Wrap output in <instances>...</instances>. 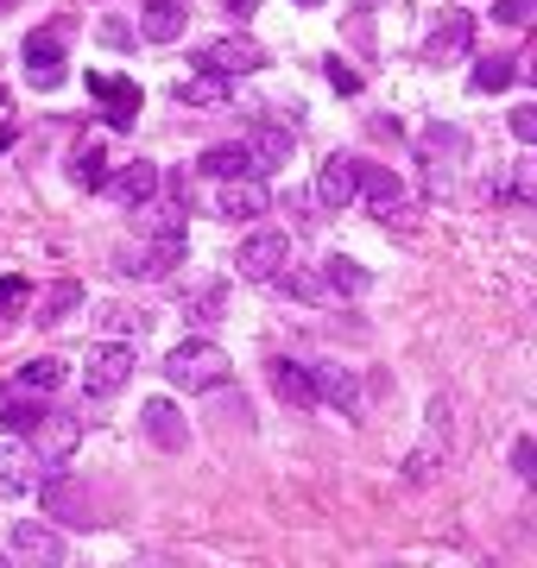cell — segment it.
I'll return each mask as SVG.
<instances>
[{"label":"cell","mask_w":537,"mask_h":568,"mask_svg":"<svg viewBox=\"0 0 537 568\" xmlns=\"http://www.w3.org/2000/svg\"><path fill=\"white\" fill-rule=\"evenodd\" d=\"M165 379L178 391H222L234 379V361L215 348V341H183L165 354Z\"/></svg>","instance_id":"6da1fadb"},{"label":"cell","mask_w":537,"mask_h":568,"mask_svg":"<svg viewBox=\"0 0 537 568\" xmlns=\"http://www.w3.org/2000/svg\"><path fill=\"white\" fill-rule=\"evenodd\" d=\"M355 171H360V196H367V208L380 215L385 228H392V221L405 228V221H411V203H405V183H399V171H392V164H367V158H355Z\"/></svg>","instance_id":"7a4b0ae2"},{"label":"cell","mask_w":537,"mask_h":568,"mask_svg":"<svg viewBox=\"0 0 537 568\" xmlns=\"http://www.w3.org/2000/svg\"><path fill=\"white\" fill-rule=\"evenodd\" d=\"M133 366H139V354H133L127 341L89 348V366H82V398H114V391L133 379Z\"/></svg>","instance_id":"3957f363"},{"label":"cell","mask_w":537,"mask_h":568,"mask_svg":"<svg viewBox=\"0 0 537 568\" xmlns=\"http://www.w3.org/2000/svg\"><path fill=\"white\" fill-rule=\"evenodd\" d=\"M77 442H82V423H77V417L45 411L38 423H32V462H38V467H64L70 455H77Z\"/></svg>","instance_id":"277c9868"},{"label":"cell","mask_w":537,"mask_h":568,"mask_svg":"<svg viewBox=\"0 0 537 568\" xmlns=\"http://www.w3.org/2000/svg\"><path fill=\"white\" fill-rule=\"evenodd\" d=\"M234 265H240V279L272 284L284 265H291V240H284L279 228H259L254 240H240V259H234Z\"/></svg>","instance_id":"5b68a950"},{"label":"cell","mask_w":537,"mask_h":568,"mask_svg":"<svg viewBox=\"0 0 537 568\" xmlns=\"http://www.w3.org/2000/svg\"><path fill=\"white\" fill-rule=\"evenodd\" d=\"M183 253H190V234H158L153 247H139V253H121V272H127V279H165V272H171V265H183Z\"/></svg>","instance_id":"8992f818"},{"label":"cell","mask_w":537,"mask_h":568,"mask_svg":"<svg viewBox=\"0 0 537 568\" xmlns=\"http://www.w3.org/2000/svg\"><path fill=\"white\" fill-rule=\"evenodd\" d=\"M259 64H266V52L254 38H215L197 52V70H215V77H254Z\"/></svg>","instance_id":"52a82bcc"},{"label":"cell","mask_w":537,"mask_h":568,"mask_svg":"<svg viewBox=\"0 0 537 568\" xmlns=\"http://www.w3.org/2000/svg\"><path fill=\"white\" fill-rule=\"evenodd\" d=\"M165 190V178H158L153 158H133V164H121V171H108V196L121 208H146Z\"/></svg>","instance_id":"ba28073f"},{"label":"cell","mask_w":537,"mask_h":568,"mask_svg":"<svg viewBox=\"0 0 537 568\" xmlns=\"http://www.w3.org/2000/svg\"><path fill=\"white\" fill-rule=\"evenodd\" d=\"M38 505L52 518H64V524H89V492H82L64 467H52V474L38 480Z\"/></svg>","instance_id":"9c48e42d"},{"label":"cell","mask_w":537,"mask_h":568,"mask_svg":"<svg viewBox=\"0 0 537 568\" xmlns=\"http://www.w3.org/2000/svg\"><path fill=\"white\" fill-rule=\"evenodd\" d=\"M360 196V171H355V158L348 152H335L323 171H316V203L329 208V215H342V208Z\"/></svg>","instance_id":"30bf717a"},{"label":"cell","mask_w":537,"mask_h":568,"mask_svg":"<svg viewBox=\"0 0 537 568\" xmlns=\"http://www.w3.org/2000/svg\"><path fill=\"white\" fill-rule=\"evenodd\" d=\"M417 146H424V164H430V190H449V171H456V158L468 152V133L461 127H430Z\"/></svg>","instance_id":"8fae6325"},{"label":"cell","mask_w":537,"mask_h":568,"mask_svg":"<svg viewBox=\"0 0 537 568\" xmlns=\"http://www.w3.org/2000/svg\"><path fill=\"white\" fill-rule=\"evenodd\" d=\"M64 77H70V70H64V45H57V32H32V38H26V82H32V89H57Z\"/></svg>","instance_id":"7c38bea8"},{"label":"cell","mask_w":537,"mask_h":568,"mask_svg":"<svg viewBox=\"0 0 537 568\" xmlns=\"http://www.w3.org/2000/svg\"><path fill=\"white\" fill-rule=\"evenodd\" d=\"M468 45H474V13L449 7V13L436 20V32L424 38V57H430V64H443V57H461Z\"/></svg>","instance_id":"4fadbf2b"},{"label":"cell","mask_w":537,"mask_h":568,"mask_svg":"<svg viewBox=\"0 0 537 568\" xmlns=\"http://www.w3.org/2000/svg\"><path fill=\"white\" fill-rule=\"evenodd\" d=\"M89 95L102 102L108 127H133V114H139V82H127V77H89Z\"/></svg>","instance_id":"5bb4252c"},{"label":"cell","mask_w":537,"mask_h":568,"mask_svg":"<svg viewBox=\"0 0 537 568\" xmlns=\"http://www.w3.org/2000/svg\"><path fill=\"white\" fill-rule=\"evenodd\" d=\"M183 26H190V0H146V7H139V32H146L153 45H178Z\"/></svg>","instance_id":"9a60e30c"},{"label":"cell","mask_w":537,"mask_h":568,"mask_svg":"<svg viewBox=\"0 0 537 568\" xmlns=\"http://www.w3.org/2000/svg\"><path fill=\"white\" fill-rule=\"evenodd\" d=\"M139 423H146V436H153L158 448H171V455L190 442V423L178 417V405H171V398H153V405L139 411Z\"/></svg>","instance_id":"2e32d148"},{"label":"cell","mask_w":537,"mask_h":568,"mask_svg":"<svg viewBox=\"0 0 537 568\" xmlns=\"http://www.w3.org/2000/svg\"><path fill=\"white\" fill-rule=\"evenodd\" d=\"M247 152H254V171H279L284 158H291V127L284 121H259L247 133Z\"/></svg>","instance_id":"e0dca14e"},{"label":"cell","mask_w":537,"mask_h":568,"mask_svg":"<svg viewBox=\"0 0 537 568\" xmlns=\"http://www.w3.org/2000/svg\"><path fill=\"white\" fill-rule=\"evenodd\" d=\"M272 391H279L291 411H310V405H316V373L298 366V361H272Z\"/></svg>","instance_id":"ac0fdd59"},{"label":"cell","mask_w":537,"mask_h":568,"mask_svg":"<svg viewBox=\"0 0 537 568\" xmlns=\"http://www.w3.org/2000/svg\"><path fill=\"white\" fill-rule=\"evenodd\" d=\"M266 203H272V196H266V183H259L254 171H247V178H228V190H222V215H228V221H254V215H266Z\"/></svg>","instance_id":"d6986e66"},{"label":"cell","mask_w":537,"mask_h":568,"mask_svg":"<svg viewBox=\"0 0 537 568\" xmlns=\"http://www.w3.org/2000/svg\"><path fill=\"white\" fill-rule=\"evenodd\" d=\"M13 556H26V563H64V537L45 531V524H32V518H20L13 524Z\"/></svg>","instance_id":"ffe728a7"},{"label":"cell","mask_w":537,"mask_h":568,"mask_svg":"<svg viewBox=\"0 0 537 568\" xmlns=\"http://www.w3.org/2000/svg\"><path fill=\"white\" fill-rule=\"evenodd\" d=\"M316 398H329V405H342L348 417H360V379L348 366H316Z\"/></svg>","instance_id":"44dd1931"},{"label":"cell","mask_w":537,"mask_h":568,"mask_svg":"<svg viewBox=\"0 0 537 568\" xmlns=\"http://www.w3.org/2000/svg\"><path fill=\"white\" fill-rule=\"evenodd\" d=\"M70 183L77 190H108V152L96 139H82L77 152H70Z\"/></svg>","instance_id":"7402d4cb"},{"label":"cell","mask_w":537,"mask_h":568,"mask_svg":"<svg viewBox=\"0 0 537 568\" xmlns=\"http://www.w3.org/2000/svg\"><path fill=\"white\" fill-rule=\"evenodd\" d=\"M512 82H518V64H512V57H481V64H474V70H468V89H474V95H500V89H512Z\"/></svg>","instance_id":"603a6c76"},{"label":"cell","mask_w":537,"mask_h":568,"mask_svg":"<svg viewBox=\"0 0 537 568\" xmlns=\"http://www.w3.org/2000/svg\"><path fill=\"white\" fill-rule=\"evenodd\" d=\"M178 102H183V107H222V102H228V77H215V70H197V77L178 82Z\"/></svg>","instance_id":"cb8c5ba5"},{"label":"cell","mask_w":537,"mask_h":568,"mask_svg":"<svg viewBox=\"0 0 537 568\" xmlns=\"http://www.w3.org/2000/svg\"><path fill=\"white\" fill-rule=\"evenodd\" d=\"M203 171H209V178H222V183H228V178H247V171H254L247 139H240V146H209V152H203ZM254 178H259V171H254Z\"/></svg>","instance_id":"d4e9b609"},{"label":"cell","mask_w":537,"mask_h":568,"mask_svg":"<svg viewBox=\"0 0 537 568\" xmlns=\"http://www.w3.org/2000/svg\"><path fill=\"white\" fill-rule=\"evenodd\" d=\"M32 448H13V442H0V492H7V499H20V492L32 487Z\"/></svg>","instance_id":"484cf974"},{"label":"cell","mask_w":537,"mask_h":568,"mask_svg":"<svg viewBox=\"0 0 537 568\" xmlns=\"http://www.w3.org/2000/svg\"><path fill=\"white\" fill-rule=\"evenodd\" d=\"M13 386H20V391H38V398H45V391L64 386V361H57V354H38V361L20 366V379H13Z\"/></svg>","instance_id":"4316f807"},{"label":"cell","mask_w":537,"mask_h":568,"mask_svg":"<svg viewBox=\"0 0 537 568\" xmlns=\"http://www.w3.org/2000/svg\"><path fill=\"white\" fill-rule=\"evenodd\" d=\"M77 304H82V284H77V279H57L52 291L38 297V322H64V316L77 310Z\"/></svg>","instance_id":"83f0119b"},{"label":"cell","mask_w":537,"mask_h":568,"mask_svg":"<svg viewBox=\"0 0 537 568\" xmlns=\"http://www.w3.org/2000/svg\"><path fill=\"white\" fill-rule=\"evenodd\" d=\"M323 284H329V297H360V291H367V272H360L355 259H329V265H323Z\"/></svg>","instance_id":"f1b7e54d"},{"label":"cell","mask_w":537,"mask_h":568,"mask_svg":"<svg viewBox=\"0 0 537 568\" xmlns=\"http://www.w3.org/2000/svg\"><path fill=\"white\" fill-rule=\"evenodd\" d=\"M32 304V279H0V329Z\"/></svg>","instance_id":"f546056e"},{"label":"cell","mask_w":537,"mask_h":568,"mask_svg":"<svg viewBox=\"0 0 537 568\" xmlns=\"http://www.w3.org/2000/svg\"><path fill=\"white\" fill-rule=\"evenodd\" d=\"M38 417H45V405H0V430L7 436H32Z\"/></svg>","instance_id":"4dcf8cb0"},{"label":"cell","mask_w":537,"mask_h":568,"mask_svg":"<svg viewBox=\"0 0 537 568\" xmlns=\"http://www.w3.org/2000/svg\"><path fill=\"white\" fill-rule=\"evenodd\" d=\"M512 474H518L525 487H537V442H532V436L512 442Z\"/></svg>","instance_id":"1f68e13d"},{"label":"cell","mask_w":537,"mask_h":568,"mask_svg":"<svg viewBox=\"0 0 537 568\" xmlns=\"http://www.w3.org/2000/svg\"><path fill=\"white\" fill-rule=\"evenodd\" d=\"M272 284H284V291H291V297H304V304H316V297L329 291V284H323V279H310V272H279Z\"/></svg>","instance_id":"d6a6232c"},{"label":"cell","mask_w":537,"mask_h":568,"mask_svg":"<svg viewBox=\"0 0 537 568\" xmlns=\"http://www.w3.org/2000/svg\"><path fill=\"white\" fill-rule=\"evenodd\" d=\"M532 13H537V0H493V20L500 26H525Z\"/></svg>","instance_id":"836d02e7"},{"label":"cell","mask_w":537,"mask_h":568,"mask_svg":"<svg viewBox=\"0 0 537 568\" xmlns=\"http://www.w3.org/2000/svg\"><path fill=\"white\" fill-rule=\"evenodd\" d=\"M512 133H518V139H525V146H537V102L512 107Z\"/></svg>","instance_id":"e575fe53"},{"label":"cell","mask_w":537,"mask_h":568,"mask_svg":"<svg viewBox=\"0 0 537 568\" xmlns=\"http://www.w3.org/2000/svg\"><path fill=\"white\" fill-rule=\"evenodd\" d=\"M329 82L342 89V95H355V89H360V77L348 70V64H342V57H329Z\"/></svg>","instance_id":"d590c367"},{"label":"cell","mask_w":537,"mask_h":568,"mask_svg":"<svg viewBox=\"0 0 537 568\" xmlns=\"http://www.w3.org/2000/svg\"><path fill=\"white\" fill-rule=\"evenodd\" d=\"M405 474H411V480H430V474H436V455H430V448H417V455L405 462Z\"/></svg>","instance_id":"8d00e7d4"},{"label":"cell","mask_w":537,"mask_h":568,"mask_svg":"<svg viewBox=\"0 0 537 568\" xmlns=\"http://www.w3.org/2000/svg\"><path fill=\"white\" fill-rule=\"evenodd\" d=\"M228 7H234V13H254L259 0H228Z\"/></svg>","instance_id":"74e56055"},{"label":"cell","mask_w":537,"mask_h":568,"mask_svg":"<svg viewBox=\"0 0 537 568\" xmlns=\"http://www.w3.org/2000/svg\"><path fill=\"white\" fill-rule=\"evenodd\" d=\"M7 7H20V0H0V13H7Z\"/></svg>","instance_id":"f35d334b"},{"label":"cell","mask_w":537,"mask_h":568,"mask_svg":"<svg viewBox=\"0 0 537 568\" xmlns=\"http://www.w3.org/2000/svg\"><path fill=\"white\" fill-rule=\"evenodd\" d=\"M298 7H323V0H298Z\"/></svg>","instance_id":"ab89813d"},{"label":"cell","mask_w":537,"mask_h":568,"mask_svg":"<svg viewBox=\"0 0 537 568\" xmlns=\"http://www.w3.org/2000/svg\"><path fill=\"white\" fill-rule=\"evenodd\" d=\"M0 107H7V89H0Z\"/></svg>","instance_id":"60d3db41"}]
</instances>
